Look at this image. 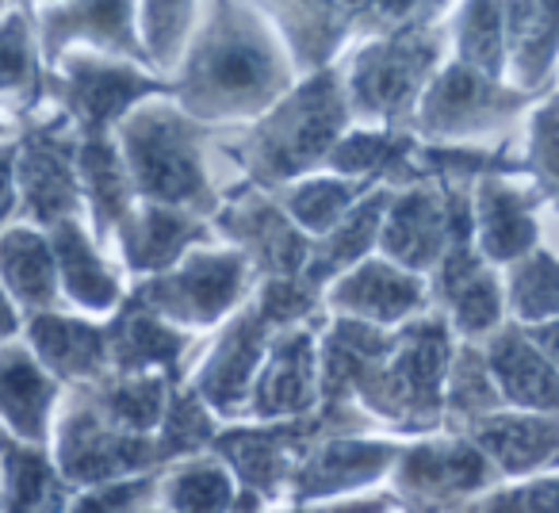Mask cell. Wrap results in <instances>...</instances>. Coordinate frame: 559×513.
Returning <instances> with one entry per match:
<instances>
[{"label":"cell","mask_w":559,"mask_h":513,"mask_svg":"<svg viewBox=\"0 0 559 513\" xmlns=\"http://www.w3.org/2000/svg\"><path fill=\"white\" fill-rule=\"evenodd\" d=\"M296 73L257 0H203L169 96L207 131L249 127L296 88Z\"/></svg>","instance_id":"1"},{"label":"cell","mask_w":559,"mask_h":513,"mask_svg":"<svg viewBox=\"0 0 559 513\" xmlns=\"http://www.w3.org/2000/svg\"><path fill=\"white\" fill-rule=\"evenodd\" d=\"M349 131L353 108L345 93V65H326L296 81V88L272 104L257 123L234 127V134L215 142L241 180L276 192L314 172H326L337 142Z\"/></svg>","instance_id":"2"},{"label":"cell","mask_w":559,"mask_h":513,"mask_svg":"<svg viewBox=\"0 0 559 513\" xmlns=\"http://www.w3.org/2000/svg\"><path fill=\"white\" fill-rule=\"evenodd\" d=\"M119 154L131 172L139 203L180 207L192 215L215 218L226 192L234 184L215 172V139L203 123H195L173 96L142 104L139 111L116 127Z\"/></svg>","instance_id":"3"},{"label":"cell","mask_w":559,"mask_h":513,"mask_svg":"<svg viewBox=\"0 0 559 513\" xmlns=\"http://www.w3.org/2000/svg\"><path fill=\"white\" fill-rule=\"evenodd\" d=\"M452 342L444 322L411 319L399 326L395 349L353 387V406L391 429H426L444 406Z\"/></svg>","instance_id":"4"},{"label":"cell","mask_w":559,"mask_h":513,"mask_svg":"<svg viewBox=\"0 0 559 513\" xmlns=\"http://www.w3.org/2000/svg\"><path fill=\"white\" fill-rule=\"evenodd\" d=\"M288 47L296 70L319 73L337 65L349 39L421 27L433 20L444 0H257Z\"/></svg>","instance_id":"5"},{"label":"cell","mask_w":559,"mask_h":513,"mask_svg":"<svg viewBox=\"0 0 559 513\" xmlns=\"http://www.w3.org/2000/svg\"><path fill=\"white\" fill-rule=\"evenodd\" d=\"M441 55L433 27H403V32L365 39L360 50L345 65V93L357 123L395 127L403 131L406 119L418 111L433 65Z\"/></svg>","instance_id":"6"},{"label":"cell","mask_w":559,"mask_h":513,"mask_svg":"<svg viewBox=\"0 0 559 513\" xmlns=\"http://www.w3.org/2000/svg\"><path fill=\"white\" fill-rule=\"evenodd\" d=\"M50 456L73 490L165 472L154 437L131 433L111 421L85 387H66L50 437Z\"/></svg>","instance_id":"7"},{"label":"cell","mask_w":559,"mask_h":513,"mask_svg":"<svg viewBox=\"0 0 559 513\" xmlns=\"http://www.w3.org/2000/svg\"><path fill=\"white\" fill-rule=\"evenodd\" d=\"M253 291L257 273L238 249L203 246L192 249L169 273L139 281L131 299L146 307V311L169 319L173 326L195 334V330L211 326L218 330L234 311H241L253 299Z\"/></svg>","instance_id":"8"},{"label":"cell","mask_w":559,"mask_h":513,"mask_svg":"<svg viewBox=\"0 0 559 513\" xmlns=\"http://www.w3.org/2000/svg\"><path fill=\"white\" fill-rule=\"evenodd\" d=\"M169 93V81L157 77L150 65L96 55V50H70L62 62L47 70L50 104L70 119L81 139L116 134V127L131 111Z\"/></svg>","instance_id":"9"},{"label":"cell","mask_w":559,"mask_h":513,"mask_svg":"<svg viewBox=\"0 0 559 513\" xmlns=\"http://www.w3.org/2000/svg\"><path fill=\"white\" fill-rule=\"evenodd\" d=\"M81 134L62 111L35 116L27 111L16 134V188H20V215L27 226L55 230L85 215V192L78 172Z\"/></svg>","instance_id":"10"},{"label":"cell","mask_w":559,"mask_h":513,"mask_svg":"<svg viewBox=\"0 0 559 513\" xmlns=\"http://www.w3.org/2000/svg\"><path fill=\"white\" fill-rule=\"evenodd\" d=\"M211 226H215V238L223 246L238 249L246 256L249 269L257 273V281H280V276L307 273L314 241L292 223L284 203L269 188L238 180L226 192L223 207L215 211Z\"/></svg>","instance_id":"11"},{"label":"cell","mask_w":559,"mask_h":513,"mask_svg":"<svg viewBox=\"0 0 559 513\" xmlns=\"http://www.w3.org/2000/svg\"><path fill=\"white\" fill-rule=\"evenodd\" d=\"M269 345H272V326L257 314L253 299H249L241 311H234L215 330L203 357L188 372V387L211 406V414L223 426L246 421L253 383L261 375L264 357H269Z\"/></svg>","instance_id":"12"},{"label":"cell","mask_w":559,"mask_h":513,"mask_svg":"<svg viewBox=\"0 0 559 513\" xmlns=\"http://www.w3.org/2000/svg\"><path fill=\"white\" fill-rule=\"evenodd\" d=\"M43 65H58L73 47H88L96 55L146 62L139 27V0H50L35 12Z\"/></svg>","instance_id":"13"},{"label":"cell","mask_w":559,"mask_h":513,"mask_svg":"<svg viewBox=\"0 0 559 513\" xmlns=\"http://www.w3.org/2000/svg\"><path fill=\"white\" fill-rule=\"evenodd\" d=\"M467 230H472V218L464 200L456 195L444 200L426 184L399 188L391 192L388 215H383L380 256L395 261L406 273H426L441 265L452 238H467Z\"/></svg>","instance_id":"14"},{"label":"cell","mask_w":559,"mask_h":513,"mask_svg":"<svg viewBox=\"0 0 559 513\" xmlns=\"http://www.w3.org/2000/svg\"><path fill=\"white\" fill-rule=\"evenodd\" d=\"M403 444L391 437L372 433H330L314 444L296 467L288 502L284 505H314L334 498L368 494L380 479H388Z\"/></svg>","instance_id":"15"},{"label":"cell","mask_w":559,"mask_h":513,"mask_svg":"<svg viewBox=\"0 0 559 513\" xmlns=\"http://www.w3.org/2000/svg\"><path fill=\"white\" fill-rule=\"evenodd\" d=\"M326 326V322H322ZM322 326H296L272 334L269 357L253 383L246 421H296L322 406L319 334Z\"/></svg>","instance_id":"16"},{"label":"cell","mask_w":559,"mask_h":513,"mask_svg":"<svg viewBox=\"0 0 559 513\" xmlns=\"http://www.w3.org/2000/svg\"><path fill=\"white\" fill-rule=\"evenodd\" d=\"M111 246H116L127 273L150 281V276L177 269L192 249L215 246V226H211V218L192 215V211L139 203L116 230Z\"/></svg>","instance_id":"17"},{"label":"cell","mask_w":559,"mask_h":513,"mask_svg":"<svg viewBox=\"0 0 559 513\" xmlns=\"http://www.w3.org/2000/svg\"><path fill=\"white\" fill-rule=\"evenodd\" d=\"M487 467L483 456L464 441H418L403 444L395 467H391V494L399 505L418 513H437L444 502L479 487Z\"/></svg>","instance_id":"18"},{"label":"cell","mask_w":559,"mask_h":513,"mask_svg":"<svg viewBox=\"0 0 559 513\" xmlns=\"http://www.w3.org/2000/svg\"><path fill=\"white\" fill-rule=\"evenodd\" d=\"M24 342L62 387H85L111 372L108 319H88L58 307L24 319Z\"/></svg>","instance_id":"19"},{"label":"cell","mask_w":559,"mask_h":513,"mask_svg":"<svg viewBox=\"0 0 559 513\" xmlns=\"http://www.w3.org/2000/svg\"><path fill=\"white\" fill-rule=\"evenodd\" d=\"M426 307V284L418 273H406L388 256H368L365 265L345 273L326 288V311L334 319L372 322L383 330H399Z\"/></svg>","instance_id":"20"},{"label":"cell","mask_w":559,"mask_h":513,"mask_svg":"<svg viewBox=\"0 0 559 513\" xmlns=\"http://www.w3.org/2000/svg\"><path fill=\"white\" fill-rule=\"evenodd\" d=\"M66 387L39 365L24 337L0 345V433L50 449Z\"/></svg>","instance_id":"21"},{"label":"cell","mask_w":559,"mask_h":513,"mask_svg":"<svg viewBox=\"0 0 559 513\" xmlns=\"http://www.w3.org/2000/svg\"><path fill=\"white\" fill-rule=\"evenodd\" d=\"M47 234L50 246H55L66 303L85 311L88 319H111L127 303L131 291L123 288L119 269L108 261V253L96 241V234L85 226V218H73V223H62Z\"/></svg>","instance_id":"22"},{"label":"cell","mask_w":559,"mask_h":513,"mask_svg":"<svg viewBox=\"0 0 559 513\" xmlns=\"http://www.w3.org/2000/svg\"><path fill=\"white\" fill-rule=\"evenodd\" d=\"M108 342H111V372H123V375L154 372V375H169L173 383H185L180 368L192 357L195 337L127 296V303L108 319Z\"/></svg>","instance_id":"23"},{"label":"cell","mask_w":559,"mask_h":513,"mask_svg":"<svg viewBox=\"0 0 559 513\" xmlns=\"http://www.w3.org/2000/svg\"><path fill=\"white\" fill-rule=\"evenodd\" d=\"M0 288L24 319L62 307V281L47 230L16 223L0 234Z\"/></svg>","instance_id":"24"},{"label":"cell","mask_w":559,"mask_h":513,"mask_svg":"<svg viewBox=\"0 0 559 513\" xmlns=\"http://www.w3.org/2000/svg\"><path fill=\"white\" fill-rule=\"evenodd\" d=\"M78 172L81 192H85L88 230L108 249L116 241V230L127 223V215L139 207V195H134L116 134H85L78 150Z\"/></svg>","instance_id":"25"},{"label":"cell","mask_w":559,"mask_h":513,"mask_svg":"<svg viewBox=\"0 0 559 513\" xmlns=\"http://www.w3.org/2000/svg\"><path fill=\"white\" fill-rule=\"evenodd\" d=\"M495 111H502V96L483 81V73L467 65H449L429 81L414 111V123L426 139H460V134L487 127Z\"/></svg>","instance_id":"26"},{"label":"cell","mask_w":559,"mask_h":513,"mask_svg":"<svg viewBox=\"0 0 559 513\" xmlns=\"http://www.w3.org/2000/svg\"><path fill=\"white\" fill-rule=\"evenodd\" d=\"M418 157L421 154L406 139V131H395V127H353L337 142L334 157H330V172L399 192V188H414L426 177Z\"/></svg>","instance_id":"27"},{"label":"cell","mask_w":559,"mask_h":513,"mask_svg":"<svg viewBox=\"0 0 559 513\" xmlns=\"http://www.w3.org/2000/svg\"><path fill=\"white\" fill-rule=\"evenodd\" d=\"M73 494L50 449L0 433V513H66Z\"/></svg>","instance_id":"28"},{"label":"cell","mask_w":559,"mask_h":513,"mask_svg":"<svg viewBox=\"0 0 559 513\" xmlns=\"http://www.w3.org/2000/svg\"><path fill=\"white\" fill-rule=\"evenodd\" d=\"M391 192L388 188H376L368 200H360L342 223L330 234L314 238L311 246V261H307V281L314 288L326 291L334 281H342L345 273H353L357 265H365L368 256L380 249V230H383V215H388Z\"/></svg>","instance_id":"29"},{"label":"cell","mask_w":559,"mask_h":513,"mask_svg":"<svg viewBox=\"0 0 559 513\" xmlns=\"http://www.w3.org/2000/svg\"><path fill=\"white\" fill-rule=\"evenodd\" d=\"M238 494V479L215 452L180 460L157 479V505L165 513H230Z\"/></svg>","instance_id":"30"},{"label":"cell","mask_w":559,"mask_h":513,"mask_svg":"<svg viewBox=\"0 0 559 513\" xmlns=\"http://www.w3.org/2000/svg\"><path fill=\"white\" fill-rule=\"evenodd\" d=\"M376 188L365 184V180L353 177H337V172H314V177H304L296 184L276 188V200L284 203V211L292 215V223L307 234V238H322L330 234L360 200H368Z\"/></svg>","instance_id":"31"},{"label":"cell","mask_w":559,"mask_h":513,"mask_svg":"<svg viewBox=\"0 0 559 513\" xmlns=\"http://www.w3.org/2000/svg\"><path fill=\"white\" fill-rule=\"evenodd\" d=\"M177 383L169 375H123V372H108L104 380L85 383V391L93 395V403L108 414L111 421H119L123 429L142 437H154L157 426L165 418V406Z\"/></svg>","instance_id":"32"},{"label":"cell","mask_w":559,"mask_h":513,"mask_svg":"<svg viewBox=\"0 0 559 513\" xmlns=\"http://www.w3.org/2000/svg\"><path fill=\"white\" fill-rule=\"evenodd\" d=\"M43 93H47V65L35 35V12L20 4L0 16V96H20L32 111Z\"/></svg>","instance_id":"33"},{"label":"cell","mask_w":559,"mask_h":513,"mask_svg":"<svg viewBox=\"0 0 559 513\" xmlns=\"http://www.w3.org/2000/svg\"><path fill=\"white\" fill-rule=\"evenodd\" d=\"M218 433H223V421L211 414V406L188 387V380L177 383L169 395V406H165L162 426H157V433H154L162 467H173V464H180V460L211 452Z\"/></svg>","instance_id":"34"},{"label":"cell","mask_w":559,"mask_h":513,"mask_svg":"<svg viewBox=\"0 0 559 513\" xmlns=\"http://www.w3.org/2000/svg\"><path fill=\"white\" fill-rule=\"evenodd\" d=\"M200 4L203 0H139L142 47H146V62L157 77L177 73L180 58H185L188 43H192Z\"/></svg>","instance_id":"35"},{"label":"cell","mask_w":559,"mask_h":513,"mask_svg":"<svg viewBox=\"0 0 559 513\" xmlns=\"http://www.w3.org/2000/svg\"><path fill=\"white\" fill-rule=\"evenodd\" d=\"M253 307L272 334L296 326H322L330 319L326 311V291L314 288L307 276H280V281H257Z\"/></svg>","instance_id":"36"},{"label":"cell","mask_w":559,"mask_h":513,"mask_svg":"<svg viewBox=\"0 0 559 513\" xmlns=\"http://www.w3.org/2000/svg\"><path fill=\"white\" fill-rule=\"evenodd\" d=\"M456 39L467 70L495 73L502 65V12L495 0H467Z\"/></svg>","instance_id":"37"},{"label":"cell","mask_w":559,"mask_h":513,"mask_svg":"<svg viewBox=\"0 0 559 513\" xmlns=\"http://www.w3.org/2000/svg\"><path fill=\"white\" fill-rule=\"evenodd\" d=\"M479 230L483 249L490 256H510L528 241V223L521 215L518 200L495 184H483L479 192Z\"/></svg>","instance_id":"38"},{"label":"cell","mask_w":559,"mask_h":513,"mask_svg":"<svg viewBox=\"0 0 559 513\" xmlns=\"http://www.w3.org/2000/svg\"><path fill=\"white\" fill-rule=\"evenodd\" d=\"M157 479L162 472L78 490L66 513H146L150 505H157Z\"/></svg>","instance_id":"39"},{"label":"cell","mask_w":559,"mask_h":513,"mask_svg":"<svg viewBox=\"0 0 559 513\" xmlns=\"http://www.w3.org/2000/svg\"><path fill=\"white\" fill-rule=\"evenodd\" d=\"M444 387H449L444 403H449V410H456V414L487 410V406L495 403L487 365H483L479 357H472V353H460V357L452 360L449 383H444Z\"/></svg>","instance_id":"40"},{"label":"cell","mask_w":559,"mask_h":513,"mask_svg":"<svg viewBox=\"0 0 559 513\" xmlns=\"http://www.w3.org/2000/svg\"><path fill=\"white\" fill-rule=\"evenodd\" d=\"M20 215V188H16V139L0 142V234L16 226Z\"/></svg>","instance_id":"41"},{"label":"cell","mask_w":559,"mask_h":513,"mask_svg":"<svg viewBox=\"0 0 559 513\" xmlns=\"http://www.w3.org/2000/svg\"><path fill=\"white\" fill-rule=\"evenodd\" d=\"M16 337H24V314L16 311V303L0 288V345L16 342Z\"/></svg>","instance_id":"42"},{"label":"cell","mask_w":559,"mask_h":513,"mask_svg":"<svg viewBox=\"0 0 559 513\" xmlns=\"http://www.w3.org/2000/svg\"><path fill=\"white\" fill-rule=\"evenodd\" d=\"M9 131H12L9 119H4V111H0V142H9Z\"/></svg>","instance_id":"43"},{"label":"cell","mask_w":559,"mask_h":513,"mask_svg":"<svg viewBox=\"0 0 559 513\" xmlns=\"http://www.w3.org/2000/svg\"><path fill=\"white\" fill-rule=\"evenodd\" d=\"M4 12H9V0H0V16H4Z\"/></svg>","instance_id":"44"},{"label":"cell","mask_w":559,"mask_h":513,"mask_svg":"<svg viewBox=\"0 0 559 513\" xmlns=\"http://www.w3.org/2000/svg\"><path fill=\"white\" fill-rule=\"evenodd\" d=\"M146 513H165V510H162V505H150V510H146Z\"/></svg>","instance_id":"45"},{"label":"cell","mask_w":559,"mask_h":513,"mask_svg":"<svg viewBox=\"0 0 559 513\" xmlns=\"http://www.w3.org/2000/svg\"><path fill=\"white\" fill-rule=\"evenodd\" d=\"M24 4H27V0H24ZM47 4H50V0H47Z\"/></svg>","instance_id":"46"}]
</instances>
